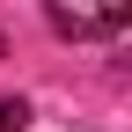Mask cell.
<instances>
[{"mask_svg": "<svg viewBox=\"0 0 132 132\" xmlns=\"http://www.w3.org/2000/svg\"><path fill=\"white\" fill-rule=\"evenodd\" d=\"M44 22L59 29V37H118V29H132V7H44Z\"/></svg>", "mask_w": 132, "mask_h": 132, "instance_id": "obj_1", "label": "cell"}, {"mask_svg": "<svg viewBox=\"0 0 132 132\" xmlns=\"http://www.w3.org/2000/svg\"><path fill=\"white\" fill-rule=\"evenodd\" d=\"M29 125V103H22V95H0V132H22Z\"/></svg>", "mask_w": 132, "mask_h": 132, "instance_id": "obj_2", "label": "cell"}]
</instances>
